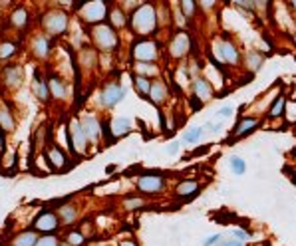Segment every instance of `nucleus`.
Wrapping results in <instances>:
<instances>
[{"instance_id": "nucleus-1", "label": "nucleus", "mask_w": 296, "mask_h": 246, "mask_svg": "<svg viewBox=\"0 0 296 246\" xmlns=\"http://www.w3.org/2000/svg\"><path fill=\"white\" fill-rule=\"evenodd\" d=\"M131 26H134V32L145 36V34H151L157 26V16H155V8L151 4H143L141 8H137L131 16Z\"/></svg>"}, {"instance_id": "nucleus-2", "label": "nucleus", "mask_w": 296, "mask_h": 246, "mask_svg": "<svg viewBox=\"0 0 296 246\" xmlns=\"http://www.w3.org/2000/svg\"><path fill=\"white\" fill-rule=\"evenodd\" d=\"M134 56H136L137 62H147L151 64L155 58H157V44L151 42V40H141L137 42L134 48Z\"/></svg>"}, {"instance_id": "nucleus-3", "label": "nucleus", "mask_w": 296, "mask_h": 246, "mask_svg": "<svg viewBox=\"0 0 296 246\" xmlns=\"http://www.w3.org/2000/svg\"><path fill=\"white\" fill-rule=\"evenodd\" d=\"M42 24H44V28L50 32V34H62V32L66 30V24H68V20H66V14H64V12L54 10V12L46 14L44 20H42Z\"/></svg>"}, {"instance_id": "nucleus-4", "label": "nucleus", "mask_w": 296, "mask_h": 246, "mask_svg": "<svg viewBox=\"0 0 296 246\" xmlns=\"http://www.w3.org/2000/svg\"><path fill=\"white\" fill-rule=\"evenodd\" d=\"M68 133H70L72 149H76L78 153H86V143H88V139H86V135H84V131H82L80 121H74V119L70 121Z\"/></svg>"}, {"instance_id": "nucleus-5", "label": "nucleus", "mask_w": 296, "mask_h": 246, "mask_svg": "<svg viewBox=\"0 0 296 246\" xmlns=\"http://www.w3.org/2000/svg\"><path fill=\"white\" fill-rule=\"evenodd\" d=\"M106 12H108V6L104 2H86L82 6V16L88 22H100V20H104Z\"/></svg>"}, {"instance_id": "nucleus-6", "label": "nucleus", "mask_w": 296, "mask_h": 246, "mask_svg": "<svg viewBox=\"0 0 296 246\" xmlns=\"http://www.w3.org/2000/svg\"><path fill=\"white\" fill-rule=\"evenodd\" d=\"M123 95H125V90L119 84H108L104 88V93H102V103L106 108H114L123 99Z\"/></svg>"}, {"instance_id": "nucleus-7", "label": "nucleus", "mask_w": 296, "mask_h": 246, "mask_svg": "<svg viewBox=\"0 0 296 246\" xmlns=\"http://www.w3.org/2000/svg\"><path fill=\"white\" fill-rule=\"evenodd\" d=\"M93 38H95L97 46H100V48H104V50H110V48H114L115 42H117L114 30H112L110 26H104V24H100V26L93 30Z\"/></svg>"}, {"instance_id": "nucleus-8", "label": "nucleus", "mask_w": 296, "mask_h": 246, "mask_svg": "<svg viewBox=\"0 0 296 246\" xmlns=\"http://www.w3.org/2000/svg\"><path fill=\"white\" fill-rule=\"evenodd\" d=\"M215 54H217L223 62H227V64H237V62H239L237 46L227 42V40H221V42L215 44Z\"/></svg>"}, {"instance_id": "nucleus-9", "label": "nucleus", "mask_w": 296, "mask_h": 246, "mask_svg": "<svg viewBox=\"0 0 296 246\" xmlns=\"http://www.w3.org/2000/svg\"><path fill=\"white\" fill-rule=\"evenodd\" d=\"M163 185H165V181L159 175H143L137 179V189L141 193H159Z\"/></svg>"}, {"instance_id": "nucleus-10", "label": "nucleus", "mask_w": 296, "mask_h": 246, "mask_svg": "<svg viewBox=\"0 0 296 246\" xmlns=\"http://www.w3.org/2000/svg\"><path fill=\"white\" fill-rule=\"evenodd\" d=\"M80 125H82V131H84L88 141H97L100 139V123H97V119L93 115H86L80 121Z\"/></svg>"}, {"instance_id": "nucleus-11", "label": "nucleus", "mask_w": 296, "mask_h": 246, "mask_svg": "<svg viewBox=\"0 0 296 246\" xmlns=\"http://www.w3.org/2000/svg\"><path fill=\"white\" fill-rule=\"evenodd\" d=\"M34 226H36L40 232H52V230L58 228V217H56L54 213H42V215L36 219Z\"/></svg>"}, {"instance_id": "nucleus-12", "label": "nucleus", "mask_w": 296, "mask_h": 246, "mask_svg": "<svg viewBox=\"0 0 296 246\" xmlns=\"http://www.w3.org/2000/svg\"><path fill=\"white\" fill-rule=\"evenodd\" d=\"M187 50H189V36L187 34H177L173 38V42H171V56L173 58H181V56L187 54Z\"/></svg>"}, {"instance_id": "nucleus-13", "label": "nucleus", "mask_w": 296, "mask_h": 246, "mask_svg": "<svg viewBox=\"0 0 296 246\" xmlns=\"http://www.w3.org/2000/svg\"><path fill=\"white\" fill-rule=\"evenodd\" d=\"M211 95H213L211 84L207 80H197L195 82V97H201V101H207V99H211Z\"/></svg>"}, {"instance_id": "nucleus-14", "label": "nucleus", "mask_w": 296, "mask_h": 246, "mask_svg": "<svg viewBox=\"0 0 296 246\" xmlns=\"http://www.w3.org/2000/svg\"><path fill=\"white\" fill-rule=\"evenodd\" d=\"M48 159H50L52 167H56V169H64L66 167V157L58 147H50L48 149Z\"/></svg>"}, {"instance_id": "nucleus-15", "label": "nucleus", "mask_w": 296, "mask_h": 246, "mask_svg": "<svg viewBox=\"0 0 296 246\" xmlns=\"http://www.w3.org/2000/svg\"><path fill=\"white\" fill-rule=\"evenodd\" d=\"M256 125H258V121H256L254 117H243V119L239 121L237 129H235V135H237V137H243L245 133H249L251 129H254Z\"/></svg>"}, {"instance_id": "nucleus-16", "label": "nucleus", "mask_w": 296, "mask_h": 246, "mask_svg": "<svg viewBox=\"0 0 296 246\" xmlns=\"http://www.w3.org/2000/svg\"><path fill=\"white\" fill-rule=\"evenodd\" d=\"M165 95H167V88H165L163 82H155V84H151V93H149V97H151L153 103H161V101L165 99Z\"/></svg>"}, {"instance_id": "nucleus-17", "label": "nucleus", "mask_w": 296, "mask_h": 246, "mask_svg": "<svg viewBox=\"0 0 296 246\" xmlns=\"http://www.w3.org/2000/svg\"><path fill=\"white\" fill-rule=\"evenodd\" d=\"M38 242V238H36V234L34 232H22V234H18L16 238H14V246H36Z\"/></svg>"}, {"instance_id": "nucleus-18", "label": "nucleus", "mask_w": 296, "mask_h": 246, "mask_svg": "<svg viewBox=\"0 0 296 246\" xmlns=\"http://www.w3.org/2000/svg\"><path fill=\"white\" fill-rule=\"evenodd\" d=\"M134 84H136V90L139 91L141 95H149V93H151V84H153V82H149L147 78L136 76V78H134Z\"/></svg>"}, {"instance_id": "nucleus-19", "label": "nucleus", "mask_w": 296, "mask_h": 246, "mask_svg": "<svg viewBox=\"0 0 296 246\" xmlns=\"http://www.w3.org/2000/svg\"><path fill=\"white\" fill-rule=\"evenodd\" d=\"M197 189H199V183H195V181H183V183H179V187H177V195L179 197H187V195H193Z\"/></svg>"}, {"instance_id": "nucleus-20", "label": "nucleus", "mask_w": 296, "mask_h": 246, "mask_svg": "<svg viewBox=\"0 0 296 246\" xmlns=\"http://www.w3.org/2000/svg\"><path fill=\"white\" fill-rule=\"evenodd\" d=\"M136 72H137V76H143V78L149 80V76H153V74L157 72V66H155V64H147V62H137Z\"/></svg>"}, {"instance_id": "nucleus-21", "label": "nucleus", "mask_w": 296, "mask_h": 246, "mask_svg": "<svg viewBox=\"0 0 296 246\" xmlns=\"http://www.w3.org/2000/svg\"><path fill=\"white\" fill-rule=\"evenodd\" d=\"M48 86H50V91H52V95H54V97H58V99L66 97V88H64V84H62L58 78H52Z\"/></svg>"}, {"instance_id": "nucleus-22", "label": "nucleus", "mask_w": 296, "mask_h": 246, "mask_svg": "<svg viewBox=\"0 0 296 246\" xmlns=\"http://www.w3.org/2000/svg\"><path fill=\"white\" fill-rule=\"evenodd\" d=\"M245 169H247L245 159H241V157H237V155L231 157V171H233L235 175H243V173H245Z\"/></svg>"}, {"instance_id": "nucleus-23", "label": "nucleus", "mask_w": 296, "mask_h": 246, "mask_svg": "<svg viewBox=\"0 0 296 246\" xmlns=\"http://www.w3.org/2000/svg\"><path fill=\"white\" fill-rule=\"evenodd\" d=\"M112 131H114L115 135L129 131V119H121V117L114 119V121H112Z\"/></svg>"}, {"instance_id": "nucleus-24", "label": "nucleus", "mask_w": 296, "mask_h": 246, "mask_svg": "<svg viewBox=\"0 0 296 246\" xmlns=\"http://www.w3.org/2000/svg\"><path fill=\"white\" fill-rule=\"evenodd\" d=\"M205 133V127H193V129H189L187 133H185V143H197L201 137Z\"/></svg>"}, {"instance_id": "nucleus-25", "label": "nucleus", "mask_w": 296, "mask_h": 246, "mask_svg": "<svg viewBox=\"0 0 296 246\" xmlns=\"http://www.w3.org/2000/svg\"><path fill=\"white\" fill-rule=\"evenodd\" d=\"M34 54H36L38 58H44L46 54H48V40H46V38L38 36V38L34 40Z\"/></svg>"}, {"instance_id": "nucleus-26", "label": "nucleus", "mask_w": 296, "mask_h": 246, "mask_svg": "<svg viewBox=\"0 0 296 246\" xmlns=\"http://www.w3.org/2000/svg\"><path fill=\"white\" fill-rule=\"evenodd\" d=\"M4 76H6V84H8V86L16 88V86L20 84V72H18L16 67H8Z\"/></svg>"}, {"instance_id": "nucleus-27", "label": "nucleus", "mask_w": 296, "mask_h": 246, "mask_svg": "<svg viewBox=\"0 0 296 246\" xmlns=\"http://www.w3.org/2000/svg\"><path fill=\"white\" fill-rule=\"evenodd\" d=\"M110 20H112V24H114L115 28H119V26H125V16H123V12H121L117 6H114V8H112V12H110Z\"/></svg>"}, {"instance_id": "nucleus-28", "label": "nucleus", "mask_w": 296, "mask_h": 246, "mask_svg": "<svg viewBox=\"0 0 296 246\" xmlns=\"http://www.w3.org/2000/svg\"><path fill=\"white\" fill-rule=\"evenodd\" d=\"M34 93L40 97V99H46L48 97V88H46V84L44 82H40V80H34Z\"/></svg>"}, {"instance_id": "nucleus-29", "label": "nucleus", "mask_w": 296, "mask_h": 246, "mask_svg": "<svg viewBox=\"0 0 296 246\" xmlns=\"http://www.w3.org/2000/svg\"><path fill=\"white\" fill-rule=\"evenodd\" d=\"M26 18H28L26 10H24V8H18V10L12 14V24H14V26H22V24H26Z\"/></svg>"}, {"instance_id": "nucleus-30", "label": "nucleus", "mask_w": 296, "mask_h": 246, "mask_svg": "<svg viewBox=\"0 0 296 246\" xmlns=\"http://www.w3.org/2000/svg\"><path fill=\"white\" fill-rule=\"evenodd\" d=\"M284 110V97L280 95V97H276V101H274L273 110H271V117H278L280 113Z\"/></svg>"}, {"instance_id": "nucleus-31", "label": "nucleus", "mask_w": 296, "mask_h": 246, "mask_svg": "<svg viewBox=\"0 0 296 246\" xmlns=\"http://www.w3.org/2000/svg\"><path fill=\"white\" fill-rule=\"evenodd\" d=\"M68 244L70 246H82L84 244V236L80 232H70L68 234Z\"/></svg>"}, {"instance_id": "nucleus-32", "label": "nucleus", "mask_w": 296, "mask_h": 246, "mask_svg": "<svg viewBox=\"0 0 296 246\" xmlns=\"http://www.w3.org/2000/svg\"><path fill=\"white\" fill-rule=\"evenodd\" d=\"M0 123H2L4 129H12V127H14V121H12V117L8 115V112H0Z\"/></svg>"}, {"instance_id": "nucleus-33", "label": "nucleus", "mask_w": 296, "mask_h": 246, "mask_svg": "<svg viewBox=\"0 0 296 246\" xmlns=\"http://www.w3.org/2000/svg\"><path fill=\"white\" fill-rule=\"evenodd\" d=\"M36 246H58V238L56 236H42V238H38V242Z\"/></svg>"}, {"instance_id": "nucleus-34", "label": "nucleus", "mask_w": 296, "mask_h": 246, "mask_svg": "<svg viewBox=\"0 0 296 246\" xmlns=\"http://www.w3.org/2000/svg\"><path fill=\"white\" fill-rule=\"evenodd\" d=\"M60 215H62V219H64L66 223H72L74 217H76V210H74L72 206H64V208H60Z\"/></svg>"}, {"instance_id": "nucleus-35", "label": "nucleus", "mask_w": 296, "mask_h": 246, "mask_svg": "<svg viewBox=\"0 0 296 246\" xmlns=\"http://www.w3.org/2000/svg\"><path fill=\"white\" fill-rule=\"evenodd\" d=\"M14 50H16L14 44H8V42H6V44H0V58H8V56H12Z\"/></svg>"}, {"instance_id": "nucleus-36", "label": "nucleus", "mask_w": 296, "mask_h": 246, "mask_svg": "<svg viewBox=\"0 0 296 246\" xmlns=\"http://www.w3.org/2000/svg\"><path fill=\"white\" fill-rule=\"evenodd\" d=\"M221 240H223L221 234H211V236H207L205 240H203V246H217Z\"/></svg>"}, {"instance_id": "nucleus-37", "label": "nucleus", "mask_w": 296, "mask_h": 246, "mask_svg": "<svg viewBox=\"0 0 296 246\" xmlns=\"http://www.w3.org/2000/svg\"><path fill=\"white\" fill-rule=\"evenodd\" d=\"M181 8H183V12H185L187 16H191V14L195 12V2H191V0H187V2H181Z\"/></svg>"}, {"instance_id": "nucleus-38", "label": "nucleus", "mask_w": 296, "mask_h": 246, "mask_svg": "<svg viewBox=\"0 0 296 246\" xmlns=\"http://www.w3.org/2000/svg\"><path fill=\"white\" fill-rule=\"evenodd\" d=\"M217 246H243V242L239 240V238H235V236H231V238H227V240H221Z\"/></svg>"}, {"instance_id": "nucleus-39", "label": "nucleus", "mask_w": 296, "mask_h": 246, "mask_svg": "<svg viewBox=\"0 0 296 246\" xmlns=\"http://www.w3.org/2000/svg\"><path fill=\"white\" fill-rule=\"evenodd\" d=\"M217 115H219L221 119H225L228 115H233V108H231V106H225V108H221V110L217 112Z\"/></svg>"}, {"instance_id": "nucleus-40", "label": "nucleus", "mask_w": 296, "mask_h": 246, "mask_svg": "<svg viewBox=\"0 0 296 246\" xmlns=\"http://www.w3.org/2000/svg\"><path fill=\"white\" fill-rule=\"evenodd\" d=\"M143 204V201L141 199H129V201H125V206L127 208H134V206H141Z\"/></svg>"}, {"instance_id": "nucleus-41", "label": "nucleus", "mask_w": 296, "mask_h": 246, "mask_svg": "<svg viewBox=\"0 0 296 246\" xmlns=\"http://www.w3.org/2000/svg\"><path fill=\"white\" fill-rule=\"evenodd\" d=\"M177 147H179V143H171V145L167 147V151H169V153H175V151H177Z\"/></svg>"}, {"instance_id": "nucleus-42", "label": "nucleus", "mask_w": 296, "mask_h": 246, "mask_svg": "<svg viewBox=\"0 0 296 246\" xmlns=\"http://www.w3.org/2000/svg\"><path fill=\"white\" fill-rule=\"evenodd\" d=\"M119 246H137V244L131 242V240H125V242H119Z\"/></svg>"}, {"instance_id": "nucleus-43", "label": "nucleus", "mask_w": 296, "mask_h": 246, "mask_svg": "<svg viewBox=\"0 0 296 246\" xmlns=\"http://www.w3.org/2000/svg\"><path fill=\"white\" fill-rule=\"evenodd\" d=\"M201 4H203V6H205V8H211V6H213V4H215V2H211V0H207V2H201Z\"/></svg>"}, {"instance_id": "nucleus-44", "label": "nucleus", "mask_w": 296, "mask_h": 246, "mask_svg": "<svg viewBox=\"0 0 296 246\" xmlns=\"http://www.w3.org/2000/svg\"><path fill=\"white\" fill-rule=\"evenodd\" d=\"M292 6H294V10H296V2H292Z\"/></svg>"}, {"instance_id": "nucleus-45", "label": "nucleus", "mask_w": 296, "mask_h": 246, "mask_svg": "<svg viewBox=\"0 0 296 246\" xmlns=\"http://www.w3.org/2000/svg\"><path fill=\"white\" fill-rule=\"evenodd\" d=\"M294 183H296V173H294Z\"/></svg>"}]
</instances>
